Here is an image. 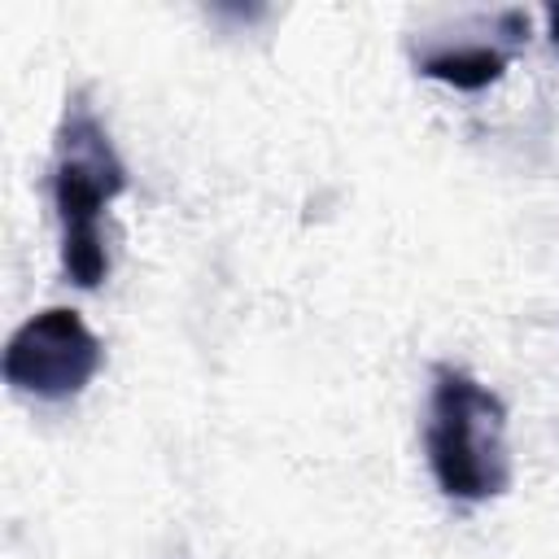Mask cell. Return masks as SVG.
Returning <instances> with one entry per match:
<instances>
[{
  "instance_id": "5b68a950",
  "label": "cell",
  "mask_w": 559,
  "mask_h": 559,
  "mask_svg": "<svg viewBox=\"0 0 559 559\" xmlns=\"http://www.w3.org/2000/svg\"><path fill=\"white\" fill-rule=\"evenodd\" d=\"M546 31H550V39L559 48V4H546Z\"/></svg>"
},
{
  "instance_id": "3957f363",
  "label": "cell",
  "mask_w": 559,
  "mask_h": 559,
  "mask_svg": "<svg viewBox=\"0 0 559 559\" xmlns=\"http://www.w3.org/2000/svg\"><path fill=\"white\" fill-rule=\"evenodd\" d=\"M100 362H105V345L83 323V314L70 306H48L9 336L0 371L13 393L39 402H66L92 384Z\"/></svg>"
},
{
  "instance_id": "277c9868",
  "label": "cell",
  "mask_w": 559,
  "mask_h": 559,
  "mask_svg": "<svg viewBox=\"0 0 559 559\" xmlns=\"http://www.w3.org/2000/svg\"><path fill=\"white\" fill-rule=\"evenodd\" d=\"M528 39V13L507 9L502 31L489 39H463V44H424L415 48V70L424 79H437L459 92H480L507 74L511 52Z\"/></svg>"
},
{
  "instance_id": "6da1fadb",
  "label": "cell",
  "mask_w": 559,
  "mask_h": 559,
  "mask_svg": "<svg viewBox=\"0 0 559 559\" xmlns=\"http://www.w3.org/2000/svg\"><path fill=\"white\" fill-rule=\"evenodd\" d=\"M127 162L118 157L114 135L92 105V92H70L52 135L48 188L61 227V271L87 293L109 280L105 214L127 192Z\"/></svg>"
},
{
  "instance_id": "7a4b0ae2",
  "label": "cell",
  "mask_w": 559,
  "mask_h": 559,
  "mask_svg": "<svg viewBox=\"0 0 559 559\" xmlns=\"http://www.w3.org/2000/svg\"><path fill=\"white\" fill-rule=\"evenodd\" d=\"M424 454L437 489L454 502H489L511 489L507 406L472 371L437 362L424 419Z\"/></svg>"
}]
</instances>
